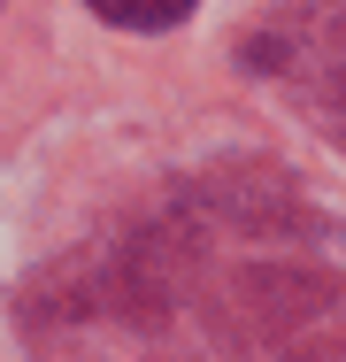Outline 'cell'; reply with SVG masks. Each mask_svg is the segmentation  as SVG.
Masks as SVG:
<instances>
[{
    "mask_svg": "<svg viewBox=\"0 0 346 362\" xmlns=\"http://www.w3.org/2000/svg\"><path fill=\"white\" fill-rule=\"evenodd\" d=\"M85 8L116 31H169V23L193 16V0H85Z\"/></svg>",
    "mask_w": 346,
    "mask_h": 362,
    "instance_id": "6da1fadb",
    "label": "cell"
}]
</instances>
